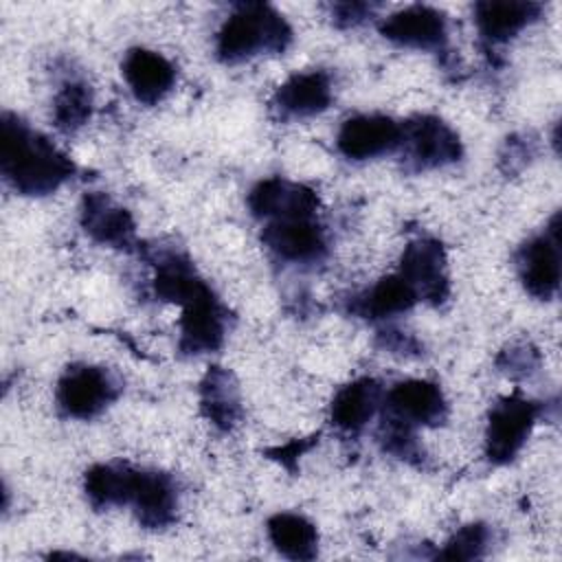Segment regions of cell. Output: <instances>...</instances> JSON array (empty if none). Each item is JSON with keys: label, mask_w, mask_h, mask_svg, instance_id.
I'll list each match as a JSON object with an SVG mask.
<instances>
[{"label": "cell", "mask_w": 562, "mask_h": 562, "mask_svg": "<svg viewBox=\"0 0 562 562\" xmlns=\"http://www.w3.org/2000/svg\"><path fill=\"white\" fill-rule=\"evenodd\" d=\"M83 492L94 509L132 505L145 529H165L176 520V481L158 470H138L127 463H97L83 476Z\"/></svg>", "instance_id": "6da1fadb"}, {"label": "cell", "mask_w": 562, "mask_h": 562, "mask_svg": "<svg viewBox=\"0 0 562 562\" xmlns=\"http://www.w3.org/2000/svg\"><path fill=\"white\" fill-rule=\"evenodd\" d=\"M75 162L22 116H0V173L20 195L40 198L57 191L75 176Z\"/></svg>", "instance_id": "7a4b0ae2"}, {"label": "cell", "mask_w": 562, "mask_h": 562, "mask_svg": "<svg viewBox=\"0 0 562 562\" xmlns=\"http://www.w3.org/2000/svg\"><path fill=\"white\" fill-rule=\"evenodd\" d=\"M292 42V26L270 4L244 2L222 24L215 55L224 64H239L255 55L283 53Z\"/></svg>", "instance_id": "3957f363"}, {"label": "cell", "mask_w": 562, "mask_h": 562, "mask_svg": "<svg viewBox=\"0 0 562 562\" xmlns=\"http://www.w3.org/2000/svg\"><path fill=\"white\" fill-rule=\"evenodd\" d=\"M542 415V404L527 400L520 391L501 397L487 415L485 426V459L492 465H505L516 459V454L527 443L538 417Z\"/></svg>", "instance_id": "277c9868"}, {"label": "cell", "mask_w": 562, "mask_h": 562, "mask_svg": "<svg viewBox=\"0 0 562 562\" xmlns=\"http://www.w3.org/2000/svg\"><path fill=\"white\" fill-rule=\"evenodd\" d=\"M121 393V380L105 367L70 364L57 380V408L72 419L101 415Z\"/></svg>", "instance_id": "5b68a950"}, {"label": "cell", "mask_w": 562, "mask_h": 562, "mask_svg": "<svg viewBox=\"0 0 562 562\" xmlns=\"http://www.w3.org/2000/svg\"><path fill=\"white\" fill-rule=\"evenodd\" d=\"M402 125L404 162L411 171H428L461 160L463 145L459 134L435 114H417Z\"/></svg>", "instance_id": "8992f818"}, {"label": "cell", "mask_w": 562, "mask_h": 562, "mask_svg": "<svg viewBox=\"0 0 562 562\" xmlns=\"http://www.w3.org/2000/svg\"><path fill=\"white\" fill-rule=\"evenodd\" d=\"M522 288L540 301H551L560 288V213H555L544 233L525 241L516 255Z\"/></svg>", "instance_id": "52a82bcc"}, {"label": "cell", "mask_w": 562, "mask_h": 562, "mask_svg": "<svg viewBox=\"0 0 562 562\" xmlns=\"http://www.w3.org/2000/svg\"><path fill=\"white\" fill-rule=\"evenodd\" d=\"M263 246L288 263H316L325 259L327 233L314 217H279L266 222L261 231Z\"/></svg>", "instance_id": "ba28073f"}, {"label": "cell", "mask_w": 562, "mask_h": 562, "mask_svg": "<svg viewBox=\"0 0 562 562\" xmlns=\"http://www.w3.org/2000/svg\"><path fill=\"white\" fill-rule=\"evenodd\" d=\"M417 292L419 301L439 307L450 294L443 244L432 237H419L404 246L397 270Z\"/></svg>", "instance_id": "9c48e42d"}, {"label": "cell", "mask_w": 562, "mask_h": 562, "mask_svg": "<svg viewBox=\"0 0 562 562\" xmlns=\"http://www.w3.org/2000/svg\"><path fill=\"white\" fill-rule=\"evenodd\" d=\"M402 125L384 114H356L342 121L336 147L349 160H369L400 149Z\"/></svg>", "instance_id": "30bf717a"}, {"label": "cell", "mask_w": 562, "mask_h": 562, "mask_svg": "<svg viewBox=\"0 0 562 562\" xmlns=\"http://www.w3.org/2000/svg\"><path fill=\"white\" fill-rule=\"evenodd\" d=\"M380 33L397 46L441 53L448 42V22L435 7L411 4L384 18Z\"/></svg>", "instance_id": "8fae6325"}, {"label": "cell", "mask_w": 562, "mask_h": 562, "mask_svg": "<svg viewBox=\"0 0 562 562\" xmlns=\"http://www.w3.org/2000/svg\"><path fill=\"white\" fill-rule=\"evenodd\" d=\"M226 336V307L209 288L182 307L178 349L184 356H202L222 347Z\"/></svg>", "instance_id": "7c38bea8"}, {"label": "cell", "mask_w": 562, "mask_h": 562, "mask_svg": "<svg viewBox=\"0 0 562 562\" xmlns=\"http://www.w3.org/2000/svg\"><path fill=\"white\" fill-rule=\"evenodd\" d=\"M246 204L250 213L263 222L279 217H314L318 211V195L305 184L272 176L259 180L250 189Z\"/></svg>", "instance_id": "4fadbf2b"}, {"label": "cell", "mask_w": 562, "mask_h": 562, "mask_svg": "<svg viewBox=\"0 0 562 562\" xmlns=\"http://www.w3.org/2000/svg\"><path fill=\"white\" fill-rule=\"evenodd\" d=\"M386 415L411 426H439L448 417V404L439 384L428 380H404L384 395Z\"/></svg>", "instance_id": "5bb4252c"}, {"label": "cell", "mask_w": 562, "mask_h": 562, "mask_svg": "<svg viewBox=\"0 0 562 562\" xmlns=\"http://www.w3.org/2000/svg\"><path fill=\"white\" fill-rule=\"evenodd\" d=\"M81 228L101 246L130 250L136 241V224L127 209L108 193L90 191L81 200Z\"/></svg>", "instance_id": "9a60e30c"}, {"label": "cell", "mask_w": 562, "mask_h": 562, "mask_svg": "<svg viewBox=\"0 0 562 562\" xmlns=\"http://www.w3.org/2000/svg\"><path fill=\"white\" fill-rule=\"evenodd\" d=\"M331 79L325 70H305L288 77L272 97V110L281 119H307L331 103Z\"/></svg>", "instance_id": "2e32d148"}, {"label": "cell", "mask_w": 562, "mask_h": 562, "mask_svg": "<svg viewBox=\"0 0 562 562\" xmlns=\"http://www.w3.org/2000/svg\"><path fill=\"white\" fill-rule=\"evenodd\" d=\"M121 72L134 99L145 105H156L162 101L176 83L173 64L165 55L149 48L127 50L121 64Z\"/></svg>", "instance_id": "e0dca14e"}, {"label": "cell", "mask_w": 562, "mask_h": 562, "mask_svg": "<svg viewBox=\"0 0 562 562\" xmlns=\"http://www.w3.org/2000/svg\"><path fill=\"white\" fill-rule=\"evenodd\" d=\"M542 15L540 2L485 0L474 4V24L487 46L514 40L522 29Z\"/></svg>", "instance_id": "ac0fdd59"}, {"label": "cell", "mask_w": 562, "mask_h": 562, "mask_svg": "<svg viewBox=\"0 0 562 562\" xmlns=\"http://www.w3.org/2000/svg\"><path fill=\"white\" fill-rule=\"evenodd\" d=\"M417 301L419 296L413 285L400 272H395L382 277L369 290L356 294L349 301V312L367 321H382L413 310Z\"/></svg>", "instance_id": "d6986e66"}, {"label": "cell", "mask_w": 562, "mask_h": 562, "mask_svg": "<svg viewBox=\"0 0 562 562\" xmlns=\"http://www.w3.org/2000/svg\"><path fill=\"white\" fill-rule=\"evenodd\" d=\"M200 411L222 432L241 419V397L235 375L224 367H211L200 382Z\"/></svg>", "instance_id": "ffe728a7"}, {"label": "cell", "mask_w": 562, "mask_h": 562, "mask_svg": "<svg viewBox=\"0 0 562 562\" xmlns=\"http://www.w3.org/2000/svg\"><path fill=\"white\" fill-rule=\"evenodd\" d=\"M382 402V386L373 378H358L340 386L329 404L331 424L349 435L360 432Z\"/></svg>", "instance_id": "44dd1931"}, {"label": "cell", "mask_w": 562, "mask_h": 562, "mask_svg": "<svg viewBox=\"0 0 562 562\" xmlns=\"http://www.w3.org/2000/svg\"><path fill=\"white\" fill-rule=\"evenodd\" d=\"M268 538L288 560H312L318 553V531L301 514L279 512L268 518Z\"/></svg>", "instance_id": "7402d4cb"}, {"label": "cell", "mask_w": 562, "mask_h": 562, "mask_svg": "<svg viewBox=\"0 0 562 562\" xmlns=\"http://www.w3.org/2000/svg\"><path fill=\"white\" fill-rule=\"evenodd\" d=\"M92 114V88L81 79L66 81L53 99V121L64 134L77 132Z\"/></svg>", "instance_id": "603a6c76"}, {"label": "cell", "mask_w": 562, "mask_h": 562, "mask_svg": "<svg viewBox=\"0 0 562 562\" xmlns=\"http://www.w3.org/2000/svg\"><path fill=\"white\" fill-rule=\"evenodd\" d=\"M378 439H380V446L384 452L406 461V463H413V465H422L424 461V452L417 443V437H415V426L411 424H404L391 415L384 417L382 426H380V432H378Z\"/></svg>", "instance_id": "cb8c5ba5"}, {"label": "cell", "mask_w": 562, "mask_h": 562, "mask_svg": "<svg viewBox=\"0 0 562 562\" xmlns=\"http://www.w3.org/2000/svg\"><path fill=\"white\" fill-rule=\"evenodd\" d=\"M490 542V529L483 522H470L457 529L446 547L437 553L441 560H474L481 558Z\"/></svg>", "instance_id": "d4e9b609"}, {"label": "cell", "mask_w": 562, "mask_h": 562, "mask_svg": "<svg viewBox=\"0 0 562 562\" xmlns=\"http://www.w3.org/2000/svg\"><path fill=\"white\" fill-rule=\"evenodd\" d=\"M538 362H540V356L529 342H514V345L505 347L496 358V367L512 378L531 375L536 371Z\"/></svg>", "instance_id": "484cf974"}, {"label": "cell", "mask_w": 562, "mask_h": 562, "mask_svg": "<svg viewBox=\"0 0 562 562\" xmlns=\"http://www.w3.org/2000/svg\"><path fill=\"white\" fill-rule=\"evenodd\" d=\"M536 154V143L529 140L525 134H514L505 140L501 151V169L505 173L520 171Z\"/></svg>", "instance_id": "4316f807"}, {"label": "cell", "mask_w": 562, "mask_h": 562, "mask_svg": "<svg viewBox=\"0 0 562 562\" xmlns=\"http://www.w3.org/2000/svg\"><path fill=\"white\" fill-rule=\"evenodd\" d=\"M378 9L380 4L373 2H334L329 7V15L338 29H353L367 22V18H373Z\"/></svg>", "instance_id": "83f0119b"}, {"label": "cell", "mask_w": 562, "mask_h": 562, "mask_svg": "<svg viewBox=\"0 0 562 562\" xmlns=\"http://www.w3.org/2000/svg\"><path fill=\"white\" fill-rule=\"evenodd\" d=\"M314 443H316V437H307V439H292V441H290V443H285V446H279V448L268 450V454H270L272 459H277L283 468H288L290 472H294V470H296V461H299V457H301L303 452H307Z\"/></svg>", "instance_id": "f1b7e54d"}, {"label": "cell", "mask_w": 562, "mask_h": 562, "mask_svg": "<svg viewBox=\"0 0 562 562\" xmlns=\"http://www.w3.org/2000/svg\"><path fill=\"white\" fill-rule=\"evenodd\" d=\"M380 342L391 353H404V356H417L419 353V342L413 336L402 334L397 329L380 331Z\"/></svg>", "instance_id": "f546056e"}]
</instances>
